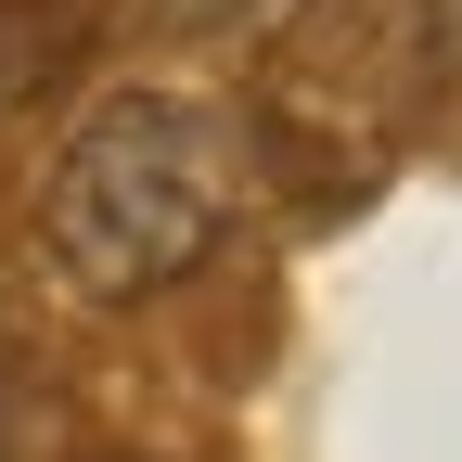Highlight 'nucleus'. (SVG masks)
<instances>
[{
  "mask_svg": "<svg viewBox=\"0 0 462 462\" xmlns=\"http://www.w3.org/2000/svg\"><path fill=\"white\" fill-rule=\"evenodd\" d=\"M231 231H245V129H231V103H193V90L90 103L39 180V245L103 309L193 282Z\"/></svg>",
  "mask_w": 462,
  "mask_h": 462,
  "instance_id": "nucleus-1",
  "label": "nucleus"
},
{
  "mask_svg": "<svg viewBox=\"0 0 462 462\" xmlns=\"http://www.w3.org/2000/svg\"><path fill=\"white\" fill-rule=\"evenodd\" d=\"M424 78H462V0H424Z\"/></svg>",
  "mask_w": 462,
  "mask_h": 462,
  "instance_id": "nucleus-2",
  "label": "nucleus"
},
{
  "mask_svg": "<svg viewBox=\"0 0 462 462\" xmlns=\"http://www.w3.org/2000/svg\"><path fill=\"white\" fill-rule=\"evenodd\" d=\"M180 26H231V14H257V0H167Z\"/></svg>",
  "mask_w": 462,
  "mask_h": 462,
  "instance_id": "nucleus-3",
  "label": "nucleus"
}]
</instances>
